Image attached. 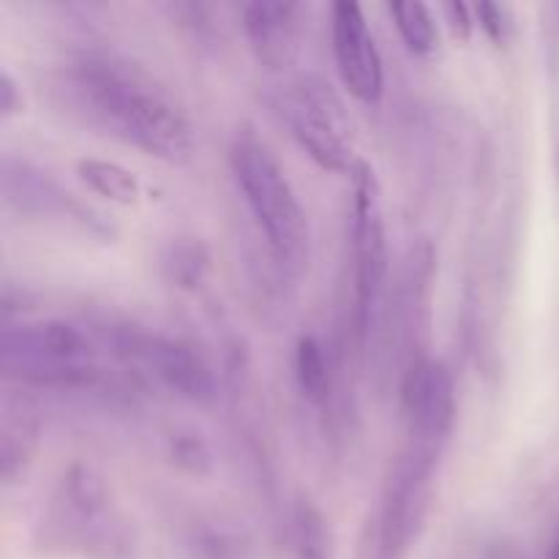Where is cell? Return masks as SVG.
<instances>
[{"label":"cell","instance_id":"obj_14","mask_svg":"<svg viewBox=\"0 0 559 559\" xmlns=\"http://www.w3.org/2000/svg\"><path fill=\"white\" fill-rule=\"evenodd\" d=\"M76 175L93 194L115 202V205L131 207L140 202L142 186L131 169L123 164L107 162V158H80L76 162Z\"/></svg>","mask_w":559,"mask_h":559},{"label":"cell","instance_id":"obj_10","mask_svg":"<svg viewBox=\"0 0 559 559\" xmlns=\"http://www.w3.org/2000/svg\"><path fill=\"white\" fill-rule=\"evenodd\" d=\"M402 407L407 437L448 445L456 426V385L442 360L424 358L404 369Z\"/></svg>","mask_w":559,"mask_h":559},{"label":"cell","instance_id":"obj_23","mask_svg":"<svg viewBox=\"0 0 559 559\" xmlns=\"http://www.w3.org/2000/svg\"><path fill=\"white\" fill-rule=\"evenodd\" d=\"M549 559H559V535H557V540H555V549H551V557Z\"/></svg>","mask_w":559,"mask_h":559},{"label":"cell","instance_id":"obj_22","mask_svg":"<svg viewBox=\"0 0 559 559\" xmlns=\"http://www.w3.org/2000/svg\"><path fill=\"white\" fill-rule=\"evenodd\" d=\"M25 107V98H22L20 85H16L14 76L9 71H0V120H11L16 115H22Z\"/></svg>","mask_w":559,"mask_h":559},{"label":"cell","instance_id":"obj_11","mask_svg":"<svg viewBox=\"0 0 559 559\" xmlns=\"http://www.w3.org/2000/svg\"><path fill=\"white\" fill-rule=\"evenodd\" d=\"M49 516L58 530L76 535H102L112 524V497L102 475L87 464H71L52 495Z\"/></svg>","mask_w":559,"mask_h":559},{"label":"cell","instance_id":"obj_24","mask_svg":"<svg viewBox=\"0 0 559 559\" xmlns=\"http://www.w3.org/2000/svg\"><path fill=\"white\" fill-rule=\"evenodd\" d=\"M557 175H559V142H557Z\"/></svg>","mask_w":559,"mask_h":559},{"label":"cell","instance_id":"obj_8","mask_svg":"<svg viewBox=\"0 0 559 559\" xmlns=\"http://www.w3.org/2000/svg\"><path fill=\"white\" fill-rule=\"evenodd\" d=\"M3 197L9 207H14L20 216L38 218V222L60 224V227L80 229L91 238H115V227L104 213L96 207L76 200L71 191H66L47 169L25 162V158L5 156L3 158Z\"/></svg>","mask_w":559,"mask_h":559},{"label":"cell","instance_id":"obj_7","mask_svg":"<svg viewBox=\"0 0 559 559\" xmlns=\"http://www.w3.org/2000/svg\"><path fill=\"white\" fill-rule=\"evenodd\" d=\"M448 445L407 437L382 489L380 559H402L418 538L431 506L435 473Z\"/></svg>","mask_w":559,"mask_h":559},{"label":"cell","instance_id":"obj_21","mask_svg":"<svg viewBox=\"0 0 559 559\" xmlns=\"http://www.w3.org/2000/svg\"><path fill=\"white\" fill-rule=\"evenodd\" d=\"M442 14H445V22L448 27H451L456 41H469V38H473V31H475L473 5L462 3V0H451V3L442 5Z\"/></svg>","mask_w":559,"mask_h":559},{"label":"cell","instance_id":"obj_4","mask_svg":"<svg viewBox=\"0 0 559 559\" xmlns=\"http://www.w3.org/2000/svg\"><path fill=\"white\" fill-rule=\"evenodd\" d=\"M353 205H349V238H353V336L360 349L369 347L382 320V300L388 284V233L382 191L374 169L355 164Z\"/></svg>","mask_w":559,"mask_h":559},{"label":"cell","instance_id":"obj_20","mask_svg":"<svg viewBox=\"0 0 559 559\" xmlns=\"http://www.w3.org/2000/svg\"><path fill=\"white\" fill-rule=\"evenodd\" d=\"M475 25H480V31L486 33L495 47H506L511 41L513 33V20H511V9L500 3H475Z\"/></svg>","mask_w":559,"mask_h":559},{"label":"cell","instance_id":"obj_12","mask_svg":"<svg viewBox=\"0 0 559 559\" xmlns=\"http://www.w3.org/2000/svg\"><path fill=\"white\" fill-rule=\"evenodd\" d=\"M240 14L254 58L271 71L287 69L298 52L300 5L284 0H257L246 3Z\"/></svg>","mask_w":559,"mask_h":559},{"label":"cell","instance_id":"obj_5","mask_svg":"<svg viewBox=\"0 0 559 559\" xmlns=\"http://www.w3.org/2000/svg\"><path fill=\"white\" fill-rule=\"evenodd\" d=\"M96 333L107 353L123 364L129 374L151 377L186 402L207 404L216 399L213 369L191 344L118 320L102 322Z\"/></svg>","mask_w":559,"mask_h":559},{"label":"cell","instance_id":"obj_15","mask_svg":"<svg viewBox=\"0 0 559 559\" xmlns=\"http://www.w3.org/2000/svg\"><path fill=\"white\" fill-rule=\"evenodd\" d=\"M289 544L298 559H331L333 533L328 519L311 500L300 497L289 511Z\"/></svg>","mask_w":559,"mask_h":559},{"label":"cell","instance_id":"obj_6","mask_svg":"<svg viewBox=\"0 0 559 559\" xmlns=\"http://www.w3.org/2000/svg\"><path fill=\"white\" fill-rule=\"evenodd\" d=\"M276 112L306 156L328 173H353V120L342 96L320 76H295L278 91Z\"/></svg>","mask_w":559,"mask_h":559},{"label":"cell","instance_id":"obj_13","mask_svg":"<svg viewBox=\"0 0 559 559\" xmlns=\"http://www.w3.org/2000/svg\"><path fill=\"white\" fill-rule=\"evenodd\" d=\"M295 382L311 407L328 409L333 402V371L325 358V347L317 336L304 333L295 344Z\"/></svg>","mask_w":559,"mask_h":559},{"label":"cell","instance_id":"obj_17","mask_svg":"<svg viewBox=\"0 0 559 559\" xmlns=\"http://www.w3.org/2000/svg\"><path fill=\"white\" fill-rule=\"evenodd\" d=\"M164 273L178 289H200L211 273V251L200 238H178L164 251Z\"/></svg>","mask_w":559,"mask_h":559},{"label":"cell","instance_id":"obj_3","mask_svg":"<svg viewBox=\"0 0 559 559\" xmlns=\"http://www.w3.org/2000/svg\"><path fill=\"white\" fill-rule=\"evenodd\" d=\"M5 380L47 391L115 393L120 380L93 360L85 331L66 320L5 322L0 338Z\"/></svg>","mask_w":559,"mask_h":559},{"label":"cell","instance_id":"obj_2","mask_svg":"<svg viewBox=\"0 0 559 559\" xmlns=\"http://www.w3.org/2000/svg\"><path fill=\"white\" fill-rule=\"evenodd\" d=\"M229 169L254 224L265 235L273 265L293 282L304 276L311 257L309 218L278 158L249 126L233 136Z\"/></svg>","mask_w":559,"mask_h":559},{"label":"cell","instance_id":"obj_9","mask_svg":"<svg viewBox=\"0 0 559 559\" xmlns=\"http://www.w3.org/2000/svg\"><path fill=\"white\" fill-rule=\"evenodd\" d=\"M331 33L336 69L344 87L358 102L380 104L382 91H385V69H382L380 49H377L364 9L353 0L333 3Z\"/></svg>","mask_w":559,"mask_h":559},{"label":"cell","instance_id":"obj_1","mask_svg":"<svg viewBox=\"0 0 559 559\" xmlns=\"http://www.w3.org/2000/svg\"><path fill=\"white\" fill-rule=\"evenodd\" d=\"M66 91L93 126L145 156L186 164L194 153V131L178 98L126 55L107 49L74 55L66 66Z\"/></svg>","mask_w":559,"mask_h":559},{"label":"cell","instance_id":"obj_19","mask_svg":"<svg viewBox=\"0 0 559 559\" xmlns=\"http://www.w3.org/2000/svg\"><path fill=\"white\" fill-rule=\"evenodd\" d=\"M167 456L180 473L194 475V478H205L213 473V451L200 435L194 431H178L169 437Z\"/></svg>","mask_w":559,"mask_h":559},{"label":"cell","instance_id":"obj_18","mask_svg":"<svg viewBox=\"0 0 559 559\" xmlns=\"http://www.w3.org/2000/svg\"><path fill=\"white\" fill-rule=\"evenodd\" d=\"M36 424L31 418H11V413H5L3 424V437H0V473H3L5 484H14L16 475L25 473V467L31 464L33 451H36Z\"/></svg>","mask_w":559,"mask_h":559},{"label":"cell","instance_id":"obj_16","mask_svg":"<svg viewBox=\"0 0 559 559\" xmlns=\"http://www.w3.org/2000/svg\"><path fill=\"white\" fill-rule=\"evenodd\" d=\"M388 14L409 52L418 58H431L440 49V27H437L429 5L418 3V0L388 3Z\"/></svg>","mask_w":559,"mask_h":559}]
</instances>
